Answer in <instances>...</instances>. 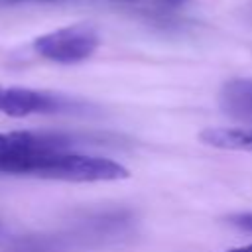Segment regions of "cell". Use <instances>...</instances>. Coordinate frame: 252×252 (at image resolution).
I'll use <instances>...</instances> for the list:
<instances>
[{
	"mask_svg": "<svg viewBox=\"0 0 252 252\" xmlns=\"http://www.w3.org/2000/svg\"><path fill=\"white\" fill-rule=\"evenodd\" d=\"M220 110L252 128V79H230L219 93Z\"/></svg>",
	"mask_w": 252,
	"mask_h": 252,
	"instance_id": "277c9868",
	"label": "cell"
},
{
	"mask_svg": "<svg viewBox=\"0 0 252 252\" xmlns=\"http://www.w3.org/2000/svg\"><path fill=\"white\" fill-rule=\"evenodd\" d=\"M226 252H252V244H248V246H238V248H230V250H226Z\"/></svg>",
	"mask_w": 252,
	"mask_h": 252,
	"instance_id": "30bf717a",
	"label": "cell"
},
{
	"mask_svg": "<svg viewBox=\"0 0 252 252\" xmlns=\"http://www.w3.org/2000/svg\"><path fill=\"white\" fill-rule=\"evenodd\" d=\"M98 47V33L93 26L87 24H75L67 28L53 30L49 33H43L35 37L33 49L53 63H81L89 59Z\"/></svg>",
	"mask_w": 252,
	"mask_h": 252,
	"instance_id": "7a4b0ae2",
	"label": "cell"
},
{
	"mask_svg": "<svg viewBox=\"0 0 252 252\" xmlns=\"http://www.w3.org/2000/svg\"><path fill=\"white\" fill-rule=\"evenodd\" d=\"M26 2H61V0H0V6H12V4H26Z\"/></svg>",
	"mask_w": 252,
	"mask_h": 252,
	"instance_id": "9c48e42d",
	"label": "cell"
},
{
	"mask_svg": "<svg viewBox=\"0 0 252 252\" xmlns=\"http://www.w3.org/2000/svg\"><path fill=\"white\" fill-rule=\"evenodd\" d=\"M226 220L228 224H232L242 232H252V213H236V215H230Z\"/></svg>",
	"mask_w": 252,
	"mask_h": 252,
	"instance_id": "52a82bcc",
	"label": "cell"
},
{
	"mask_svg": "<svg viewBox=\"0 0 252 252\" xmlns=\"http://www.w3.org/2000/svg\"><path fill=\"white\" fill-rule=\"evenodd\" d=\"M77 104L61 94L35 91L28 87H2L0 85V112L12 118H24L32 114H57L69 112Z\"/></svg>",
	"mask_w": 252,
	"mask_h": 252,
	"instance_id": "3957f363",
	"label": "cell"
},
{
	"mask_svg": "<svg viewBox=\"0 0 252 252\" xmlns=\"http://www.w3.org/2000/svg\"><path fill=\"white\" fill-rule=\"evenodd\" d=\"M49 144L47 134H35V132H0V158L14 156V154H26L39 148H45Z\"/></svg>",
	"mask_w": 252,
	"mask_h": 252,
	"instance_id": "8992f818",
	"label": "cell"
},
{
	"mask_svg": "<svg viewBox=\"0 0 252 252\" xmlns=\"http://www.w3.org/2000/svg\"><path fill=\"white\" fill-rule=\"evenodd\" d=\"M187 0H156V4L159 6V8H167V10H173V8H179V6H183Z\"/></svg>",
	"mask_w": 252,
	"mask_h": 252,
	"instance_id": "ba28073f",
	"label": "cell"
},
{
	"mask_svg": "<svg viewBox=\"0 0 252 252\" xmlns=\"http://www.w3.org/2000/svg\"><path fill=\"white\" fill-rule=\"evenodd\" d=\"M201 142L220 150L252 152V128H207L201 132Z\"/></svg>",
	"mask_w": 252,
	"mask_h": 252,
	"instance_id": "5b68a950",
	"label": "cell"
},
{
	"mask_svg": "<svg viewBox=\"0 0 252 252\" xmlns=\"http://www.w3.org/2000/svg\"><path fill=\"white\" fill-rule=\"evenodd\" d=\"M0 173L59 181H118L130 177V171L114 159L73 154L67 148H41L0 158Z\"/></svg>",
	"mask_w": 252,
	"mask_h": 252,
	"instance_id": "6da1fadb",
	"label": "cell"
},
{
	"mask_svg": "<svg viewBox=\"0 0 252 252\" xmlns=\"http://www.w3.org/2000/svg\"><path fill=\"white\" fill-rule=\"evenodd\" d=\"M118 2H138V0H118Z\"/></svg>",
	"mask_w": 252,
	"mask_h": 252,
	"instance_id": "8fae6325",
	"label": "cell"
}]
</instances>
